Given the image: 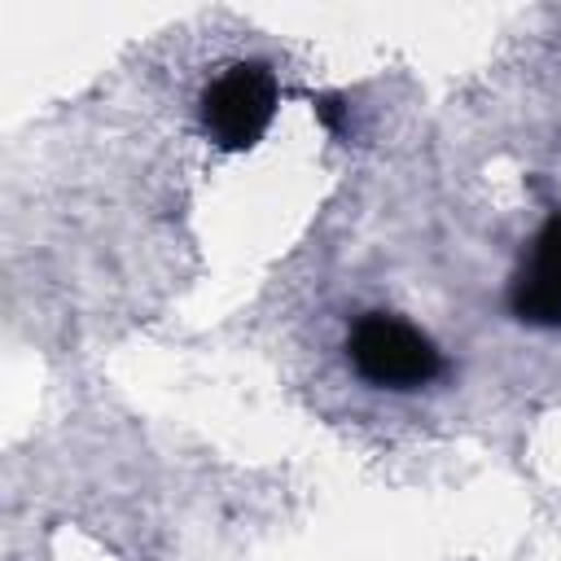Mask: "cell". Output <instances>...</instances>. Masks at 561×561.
<instances>
[{"label": "cell", "mask_w": 561, "mask_h": 561, "mask_svg": "<svg viewBox=\"0 0 561 561\" xmlns=\"http://www.w3.org/2000/svg\"><path fill=\"white\" fill-rule=\"evenodd\" d=\"M346 351H351V368L364 381L386 386V390H416L434 381L443 368L434 342L421 329H412L399 316H381V311L355 320Z\"/></svg>", "instance_id": "cell-1"}, {"label": "cell", "mask_w": 561, "mask_h": 561, "mask_svg": "<svg viewBox=\"0 0 561 561\" xmlns=\"http://www.w3.org/2000/svg\"><path fill=\"white\" fill-rule=\"evenodd\" d=\"M276 114V79L263 61H237L202 92V127L219 149H254Z\"/></svg>", "instance_id": "cell-2"}, {"label": "cell", "mask_w": 561, "mask_h": 561, "mask_svg": "<svg viewBox=\"0 0 561 561\" xmlns=\"http://www.w3.org/2000/svg\"><path fill=\"white\" fill-rule=\"evenodd\" d=\"M508 307L526 324L539 329L561 324V215H552L530 241V254L522 259L508 289Z\"/></svg>", "instance_id": "cell-3"}, {"label": "cell", "mask_w": 561, "mask_h": 561, "mask_svg": "<svg viewBox=\"0 0 561 561\" xmlns=\"http://www.w3.org/2000/svg\"><path fill=\"white\" fill-rule=\"evenodd\" d=\"M316 114L324 118V127H337V114H342V110H337V101H333V96H324V101L316 105Z\"/></svg>", "instance_id": "cell-4"}]
</instances>
